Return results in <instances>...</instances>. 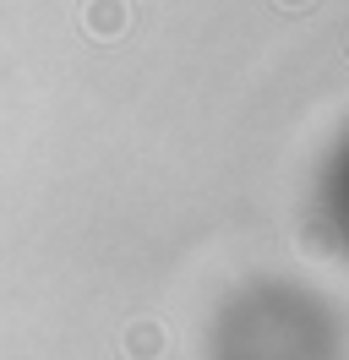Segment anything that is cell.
<instances>
[{"label": "cell", "instance_id": "obj_1", "mask_svg": "<svg viewBox=\"0 0 349 360\" xmlns=\"http://www.w3.org/2000/svg\"><path fill=\"white\" fill-rule=\"evenodd\" d=\"M93 22H99V33H109V27L120 22V6H115V0H99V17H93Z\"/></svg>", "mask_w": 349, "mask_h": 360}, {"label": "cell", "instance_id": "obj_2", "mask_svg": "<svg viewBox=\"0 0 349 360\" xmlns=\"http://www.w3.org/2000/svg\"><path fill=\"white\" fill-rule=\"evenodd\" d=\"M279 6H311V0H279Z\"/></svg>", "mask_w": 349, "mask_h": 360}]
</instances>
